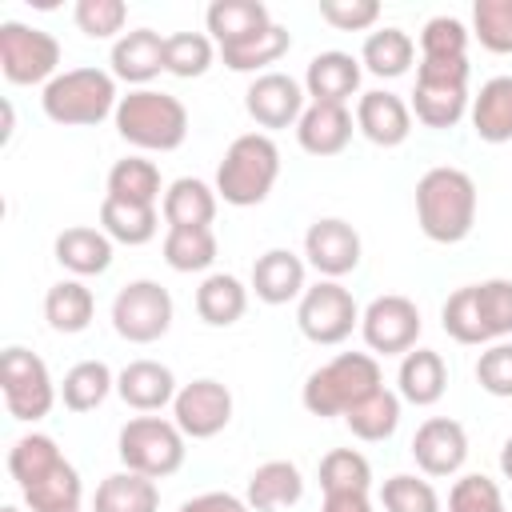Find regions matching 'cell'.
<instances>
[{
    "instance_id": "cell-55",
    "label": "cell",
    "mask_w": 512,
    "mask_h": 512,
    "mask_svg": "<svg viewBox=\"0 0 512 512\" xmlns=\"http://www.w3.org/2000/svg\"><path fill=\"white\" fill-rule=\"evenodd\" d=\"M0 512H20V508H16V504H4V508H0Z\"/></svg>"
},
{
    "instance_id": "cell-33",
    "label": "cell",
    "mask_w": 512,
    "mask_h": 512,
    "mask_svg": "<svg viewBox=\"0 0 512 512\" xmlns=\"http://www.w3.org/2000/svg\"><path fill=\"white\" fill-rule=\"evenodd\" d=\"M412 56H416V44L404 28H376V32H368V40L360 48V64L380 80L404 76L412 68Z\"/></svg>"
},
{
    "instance_id": "cell-49",
    "label": "cell",
    "mask_w": 512,
    "mask_h": 512,
    "mask_svg": "<svg viewBox=\"0 0 512 512\" xmlns=\"http://www.w3.org/2000/svg\"><path fill=\"white\" fill-rule=\"evenodd\" d=\"M448 512H504V496L496 488V480L472 472V476H460L448 492Z\"/></svg>"
},
{
    "instance_id": "cell-23",
    "label": "cell",
    "mask_w": 512,
    "mask_h": 512,
    "mask_svg": "<svg viewBox=\"0 0 512 512\" xmlns=\"http://www.w3.org/2000/svg\"><path fill=\"white\" fill-rule=\"evenodd\" d=\"M304 496V476L292 460H268L248 476V508L252 512H288Z\"/></svg>"
},
{
    "instance_id": "cell-48",
    "label": "cell",
    "mask_w": 512,
    "mask_h": 512,
    "mask_svg": "<svg viewBox=\"0 0 512 512\" xmlns=\"http://www.w3.org/2000/svg\"><path fill=\"white\" fill-rule=\"evenodd\" d=\"M72 20H76V28H80L88 40H108V36L124 32L128 4H124V0H80V4L72 8Z\"/></svg>"
},
{
    "instance_id": "cell-22",
    "label": "cell",
    "mask_w": 512,
    "mask_h": 512,
    "mask_svg": "<svg viewBox=\"0 0 512 512\" xmlns=\"http://www.w3.org/2000/svg\"><path fill=\"white\" fill-rule=\"evenodd\" d=\"M252 292L264 304H288L304 296V260L288 248H268L252 264Z\"/></svg>"
},
{
    "instance_id": "cell-24",
    "label": "cell",
    "mask_w": 512,
    "mask_h": 512,
    "mask_svg": "<svg viewBox=\"0 0 512 512\" xmlns=\"http://www.w3.org/2000/svg\"><path fill=\"white\" fill-rule=\"evenodd\" d=\"M164 72V36L152 28H132L112 44V76L128 84H148Z\"/></svg>"
},
{
    "instance_id": "cell-37",
    "label": "cell",
    "mask_w": 512,
    "mask_h": 512,
    "mask_svg": "<svg viewBox=\"0 0 512 512\" xmlns=\"http://www.w3.org/2000/svg\"><path fill=\"white\" fill-rule=\"evenodd\" d=\"M60 460H64V452H60L56 440L44 436V432H28V436H20V440L8 448V472H12V480H16L20 488L44 480Z\"/></svg>"
},
{
    "instance_id": "cell-18",
    "label": "cell",
    "mask_w": 512,
    "mask_h": 512,
    "mask_svg": "<svg viewBox=\"0 0 512 512\" xmlns=\"http://www.w3.org/2000/svg\"><path fill=\"white\" fill-rule=\"evenodd\" d=\"M272 24L276 20L268 16V8L260 0H212L208 12H204V28H208V36L220 52L236 48V44H248L252 36H260Z\"/></svg>"
},
{
    "instance_id": "cell-9",
    "label": "cell",
    "mask_w": 512,
    "mask_h": 512,
    "mask_svg": "<svg viewBox=\"0 0 512 512\" xmlns=\"http://www.w3.org/2000/svg\"><path fill=\"white\" fill-rule=\"evenodd\" d=\"M60 40L44 28L4 20L0 24V72L8 84H52L60 72Z\"/></svg>"
},
{
    "instance_id": "cell-26",
    "label": "cell",
    "mask_w": 512,
    "mask_h": 512,
    "mask_svg": "<svg viewBox=\"0 0 512 512\" xmlns=\"http://www.w3.org/2000/svg\"><path fill=\"white\" fill-rule=\"evenodd\" d=\"M52 252L60 260V268H68L72 276H100L112 264V240L104 228H84V224L64 228L56 236Z\"/></svg>"
},
{
    "instance_id": "cell-47",
    "label": "cell",
    "mask_w": 512,
    "mask_h": 512,
    "mask_svg": "<svg viewBox=\"0 0 512 512\" xmlns=\"http://www.w3.org/2000/svg\"><path fill=\"white\" fill-rule=\"evenodd\" d=\"M476 304H480V320L488 328V340H504L512 336V280L492 276L476 284Z\"/></svg>"
},
{
    "instance_id": "cell-34",
    "label": "cell",
    "mask_w": 512,
    "mask_h": 512,
    "mask_svg": "<svg viewBox=\"0 0 512 512\" xmlns=\"http://www.w3.org/2000/svg\"><path fill=\"white\" fill-rule=\"evenodd\" d=\"M116 388V376L104 360H80L64 372V384H60V400L68 412H92L108 400V392Z\"/></svg>"
},
{
    "instance_id": "cell-21",
    "label": "cell",
    "mask_w": 512,
    "mask_h": 512,
    "mask_svg": "<svg viewBox=\"0 0 512 512\" xmlns=\"http://www.w3.org/2000/svg\"><path fill=\"white\" fill-rule=\"evenodd\" d=\"M296 140L308 156H336L352 140V112L348 104H308L296 120Z\"/></svg>"
},
{
    "instance_id": "cell-51",
    "label": "cell",
    "mask_w": 512,
    "mask_h": 512,
    "mask_svg": "<svg viewBox=\"0 0 512 512\" xmlns=\"http://www.w3.org/2000/svg\"><path fill=\"white\" fill-rule=\"evenodd\" d=\"M320 20H328L340 32H364L380 20L376 0H320Z\"/></svg>"
},
{
    "instance_id": "cell-31",
    "label": "cell",
    "mask_w": 512,
    "mask_h": 512,
    "mask_svg": "<svg viewBox=\"0 0 512 512\" xmlns=\"http://www.w3.org/2000/svg\"><path fill=\"white\" fill-rule=\"evenodd\" d=\"M92 316H96V296L80 280H60V284L48 288V296H44V320H48L52 332H64V336L84 332L92 324Z\"/></svg>"
},
{
    "instance_id": "cell-14",
    "label": "cell",
    "mask_w": 512,
    "mask_h": 512,
    "mask_svg": "<svg viewBox=\"0 0 512 512\" xmlns=\"http://www.w3.org/2000/svg\"><path fill=\"white\" fill-rule=\"evenodd\" d=\"M304 96L308 92L288 72H260L244 92V108L260 128L276 132V128H288L304 116V108H308Z\"/></svg>"
},
{
    "instance_id": "cell-15",
    "label": "cell",
    "mask_w": 512,
    "mask_h": 512,
    "mask_svg": "<svg viewBox=\"0 0 512 512\" xmlns=\"http://www.w3.org/2000/svg\"><path fill=\"white\" fill-rule=\"evenodd\" d=\"M412 460L424 476H456L468 460V432L452 416H432L412 436Z\"/></svg>"
},
{
    "instance_id": "cell-5",
    "label": "cell",
    "mask_w": 512,
    "mask_h": 512,
    "mask_svg": "<svg viewBox=\"0 0 512 512\" xmlns=\"http://www.w3.org/2000/svg\"><path fill=\"white\" fill-rule=\"evenodd\" d=\"M380 384V364L368 352H340L328 364H320L308 380H304V408L312 416H344L348 408H356L364 396H372Z\"/></svg>"
},
{
    "instance_id": "cell-54",
    "label": "cell",
    "mask_w": 512,
    "mask_h": 512,
    "mask_svg": "<svg viewBox=\"0 0 512 512\" xmlns=\"http://www.w3.org/2000/svg\"><path fill=\"white\" fill-rule=\"evenodd\" d=\"M500 472L512 480V436L504 440V448H500Z\"/></svg>"
},
{
    "instance_id": "cell-7",
    "label": "cell",
    "mask_w": 512,
    "mask_h": 512,
    "mask_svg": "<svg viewBox=\"0 0 512 512\" xmlns=\"http://www.w3.org/2000/svg\"><path fill=\"white\" fill-rule=\"evenodd\" d=\"M412 112L424 128H456L468 112V56L464 60H420Z\"/></svg>"
},
{
    "instance_id": "cell-41",
    "label": "cell",
    "mask_w": 512,
    "mask_h": 512,
    "mask_svg": "<svg viewBox=\"0 0 512 512\" xmlns=\"http://www.w3.org/2000/svg\"><path fill=\"white\" fill-rule=\"evenodd\" d=\"M288 48H292L288 28H284V24H272V28H264L260 36H252L248 44L224 48V52H220V60H224L232 72H260V68L276 64V60H280Z\"/></svg>"
},
{
    "instance_id": "cell-30",
    "label": "cell",
    "mask_w": 512,
    "mask_h": 512,
    "mask_svg": "<svg viewBox=\"0 0 512 512\" xmlns=\"http://www.w3.org/2000/svg\"><path fill=\"white\" fill-rule=\"evenodd\" d=\"M244 308H248V288L236 276L212 272V276L200 280V288H196V316L204 324L228 328V324H236L244 316Z\"/></svg>"
},
{
    "instance_id": "cell-2",
    "label": "cell",
    "mask_w": 512,
    "mask_h": 512,
    "mask_svg": "<svg viewBox=\"0 0 512 512\" xmlns=\"http://www.w3.org/2000/svg\"><path fill=\"white\" fill-rule=\"evenodd\" d=\"M116 132L140 152H176L188 136V108L156 88H136L116 104Z\"/></svg>"
},
{
    "instance_id": "cell-28",
    "label": "cell",
    "mask_w": 512,
    "mask_h": 512,
    "mask_svg": "<svg viewBox=\"0 0 512 512\" xmlns=\"http://www.w3.org/2000/svg\"><path fill=\"white\" fill-rule=\"evenodd\" d=\"M472 132L484 144L512 140V76H492L480 84V96L472 100Z\"/></svg>"
},
{
    "instance_id": "cell-29",
    "label": "cell",
    "mask_w": 512,
    "mask_h": 512,
    "mask_svg": "<svg viewBox=\"0 0 512 512\" xmlns=\"http://www.w3.org/2000/svg\"><path fill=\"white\" fill-rule=\"evenodd\" d=\"M160 508V488L156 480L140 472H112L100 480L92 496V512H156Z\"/></svg>"
},
{
    "instance_id": "cell-35",
    "label": "cell",
    "mask_w": 512,
    "mask_h": 512,
    "mask_svg": "<svg viewBox=\"0 0 512 512\" xmlns=\"http://www.w3.org/2000/svg\"><path fill=\"white\" fill-rule=\"evenodd\" d=\"M344 424L356 440H368V444L388 440L400 428V396L388 388H376L372 396H364L356 408L344 412Z\"/></svg>"
},
{
    "instance_id": "cell-43",
    "label": "cell",
    "mask_w": 512,
    "mask_h": 512,
    "mask_svg": "<svg viewBox=\"0 0 512 512\" xmlns=\"http://www.w3.org/2000/svg\"><path fill=\"white\" fill-rule=\"evenodd\" d=\"M320 488H324V496H336V492H368L372 488V464L356 448H332L320 460Z\"/></svg>"
},
{
    "instance_id": "cell-42",
    "label": "cell",
    "mask_w": 512,
    "mask_h": 512,
    "mask_svg": "<svg viewBox=\"0 0 512 512\" xmlns=\"http://www.w3.org/2000/svg\"><path fill=\"white\" fill-rule=\"evenodd\" d=\"M440 324H444V332H448L456 344H492V340H488V328H484V320H480L476 284H464V288H456V292L444 300Z\"/></svg>"
},
{
    "instance_id": "cell-8",
    "label": "cell",
    "mask_w": 512,
    "mask_h": 512,
    "mask_svg": "<svg viewBox=\"0 0 512 512\" xmlns=\"http://www.w3.org/2000/svg\"><path fill=\"white\" fill-rule=\"evenodd\" d=\"M0 392H4L8 416L24 420V424L44 420L52 412V404H56V388H52L48 364L36 352L20 348V344L4 348V356H0Z\"/></svg>"
},
{
    "instance_id": "cell-19",
    "label": "cell",
    "mask_w": 512,
    "mask_h": 512,
    "mask_svg": "<svg viewBox=\"0 0 512 512\" xmlns=\"http://www.w3.org/2000/svg\"><path fill=\"white\" fill-rule=\"evenodd\" d=\"M360 88V60L352 52H316L304 72V92L312 104H348Z\"/></svg>"
},
{
    "instance_id": "cell-13",
    "label": "cell",
    "mask_w": 512,
    "mask_h": 512,
    "mask_svg": "<svg viewBox=\"0 0 512 512\" xmlns=\"http://www.w3.org/2000/svg\"><path fill=\"white\" fill-rule=\"evenodd\" d=\"M172 420L192 440H212L232 420V392L220 380H192L172 400Z\"/></svg>"
},
{
    "instance_id": "cell-17",
    "label": "cell",
    "mask_w": 512,
    "mask_h": 512,
    "mask_svg": "<svg viewBox=\"0 0 512 512\" xmlns=\"http://www.w3.org/2000/svg\"><path fill=\"white\" fill-rule=\"evenodd\" d=\"M356 128L376 144V148H400L412 132V108L384 88H372L356 100Z\"/></svg>"
},
{
    "instance_id": "cell-52",
    "label": "cell",
    "mask_w": 512,
    "mask_h": 512,
    "mask_svg": "<svg viewBox=\"0 0 512 512\" xmlns=\"http://www.w3.org/2000/svg\"><path fill=\"white\" fill-rule=\"evenodd\" d=\"M180 512H252V508H248V500H240L232 492H200V496L184 500Z\"/></svg>"
},
{
    "instance_id": "cell-39",
    "label": "cell",
    "mask_w": 512,
    "mask_h": 512,
    "mask_svg": "<svg viewBox=\"0 0 512 512\" xmlns=\"http://www.w3.org/2000/svg\"><path fill=\"white\" fill-rule=\"evenodd\" d=\"M20 496H24V504L32 508V512H56V508H80V496H84V484H80V472L68 464V460H60L44 480H36V484H28V488H20Z\"/></svg>"
},
{
    "instance_id": "cell-45",
    "label": "cell",
    "mask_w": 512,
    "mask_h": 512,
    "mask_svg": "<svg viewBox=\"0 0 512 512\" xmlns=\"http://www.w3.org/2000/svg\"><path fill=\"white\" fill-rule=\"evenodd\" d=\"M380 504H384V512H440L436 488L420 476H408V472H396L384 480Z\"/></svg>"
},
{
    "instance_id": "cell-53",
    "label": "cell",
    "mask_w": 512,
    "mask_h": 512,
    "mask_svg": "<svg viewBox=\"0 0 512 512\" xmlns=\"http://www.w3.org/2000/svg\"><path fill=\"white\" fill-rule=\"evenodd\" d=\"M324 512H372V504H368V492H336V496H324Z\"/></svg>"
},
{
    "instance_id": "cell-12",
    "label": "cell",
    "mask_w": 512,
    "mask_h": 512,
    "mask_svg": "<svg viewBox=\"0 0 512 512\" xmlns=\"http://www.w3.org/2000/svg\"><path fill=\"white\" fill-rule=\"evenodd\" d=\"M360 332L364 344L380 356H404L416 348L420 340V308L408 296H376L364 312H360Z\"/></svg>"
},
{
    "instance_id": "cell-4",
    "label": "cell",
    "mask_w": 512,
    "mask_h": 512,
    "mask_svg": "<svg viewBox=\"0 0 512 512\" xmlns=\"http://www.w3.org/2000/svg\"><path fill=\"white\" fill-rule=\"evenodd\" d=\"M116 76L100 68H68L52 84H44L40 108L52 124L64 128H92L104 116H116Z\"/></svg>"
},
{
    "instance_id": "cell-16",
    "label": "cell",
    "mask_w": 512,
    "mask_h": 512,
    "mask_svg": "<svg viewBox=\"0 0 512 512\" xmlns=\"http://www.w3.org/2000/svg\"><path fill=\"white\" fill-rule=\"evenodd\" d=\"M304 256L324 280H340L360 264V232L340 216H324L304 232Z\"/></svg>"
},
{
    "instance_id": "cell-27",
    "label": "cell",
    "mask_w": 512,
    "mask_h": 512,
    "mask_svg": "<svg viewBox=\"0 0 512 512\" xmlns=\"http://www.w3.org/2000/svg\"><path fill=\"white\" fill-rule=\"evenodd\" d=\"M160 212L168 220V228H212L216 220V188H208L196 176H180L168 184Z\"/></svg>"
},
{
    "instance_id": "cell-11",
    "label": "cell",
    "mask_w": 512,
    "mask_h": 512,
    "mask_svg": "<svg viewBox=\"0 0 512 512\" xmlns=\"http://www.w3.org/2000/svg\"><path fill=\"white\" fill-rule=\"evenodd\" d=\"M296 324L312 344H340L360 324V308L340 280H316L296 304Z\"/></svg>"
},
{
    "instance_id": "cell-20",
    "label": "cell",
    "mask_w": 512,
    "mask_h": 512,
    "mask_svg": "<svg viewBox=\"0 0 512 512\" xmlns=\"http://www.w3.org/2000/svg\"><path fill=\"white\" fill-rule=\"evenodd\" d=\"M116 392L136 412H160L164 404L176 400L180 388H176V376H172L168 364H160V360H132V364L120 368Z\"/></svg>"
},
{
    "instance_id": "cell-50",
    "label": "cell",
    "mask_w": 512,
    "mask_h": 512,
    "mask_svg": "<svg viewBox=\"0 0 512 512\" xmlns=\"http://www.w3.org/2000/svg\"><path fill=\"white\" fill-rule=\"evenodd\" d=\"M476 384L488 396L512 400V344L508 340H496V344H488L480 352V360H476Z\"/></svg>"
},
{
    "instance_id": "cell-46",
    "label": "cell",
    "mask_w": 512,
    "mask_h": 512,
    "mask_svg": "<svg viewBox=\"0 0 512 512\" xmlns=\"http://www.w3.org/2000/svg\"><path fill=\"white\" fill-rule=\"evenodd\" d=\"M468 36L472 32L456 16H432L420 28V60H464Z\"/></svg>"
},
{
    "instance_id": "cell-25",
    "label": "cell",
    "mask_w": 512,
    "mask_h": 512,
    "mask_svg": "<svg viewBox=\"0 0 512 512\" xmlns=\"http://www.w3.org/2000/svg\"><path fill=\"white\" fill-rule=\"evenodd\" d=\"M396 384H400V400L416 404V408H432L444 388H448V368H444V356L432 352V348H412L404 352L400 360V372H396Z\"/></svg>"
},
{
    "instance_id": "cell-6",
    "label": "cell",
    "mask_w": 512,
    "mask_h": 512,
    "mask_svg": "<svg viewBox=\"0 0 512 512\" xmlns=\"http://www.w3.org/2000/svg\"><path fill=\"white\" fill-rule=\"evenodd\" d=\"M184 432L176 428V420H160V416H132L120 436H116V452L120 464L128 472H140L148 480H164L172 472H180L184 464Z\"/></svg>"
},
{
    "instance_id": "cell-10",
    "label": "cell",
    "mask_w": 512,
    "mask_h": 512,
    "mask_svg": "<svg viewBox=\"0 0 512 512\" xmlns=\"http://www.w3.org/2000/svg\"><path fill=\"white\" fill-rule=\"evenodd\" d=\"M112 328L128 344H152L172 328V296L156 280H128L112 300Z\"/></svg>"
},
{
    "instance_id": "cell-1",
    "label": "cell",
    "mask_w": 512,
    "mask_h": 512,
    "mask_svg": "<svg viewBox=\"0 0 512 512\" xmlns=\"http://www.w3.org/2000/svg\"><path fill=\"white\" fill-rule=\"evenodd\" d=\"M416 220L436 244H460L476 224V184L468 172L440 164L416 180Z\"/></svg>"
},
{
    "instance_id": "cell-32",
    "label": "cell",
    "mask_w": 512,
    "mask_h": 512,
    "mask_svg": "<svg viewBox=\"0 0 512 512\" xmlns=\"http://www.w3.org/2000/svg\"><path fill=\"white\" fill-rule=\"evenodd\" d=\"M100 228L108 232L112 244H128V248H140L156 236L160 228V216L152 204H124V200H112L104 196L100 200Z\"/></svg>"
},
{
    "instance_id": "cell-38",
    "label": "cell",
    "mask_w": 512,
    "mask_h": 512,
    "mask_svg": "<svg viewBox=\"0 0 512 512\" xmlns=\"http://www.w3.org/2000/svg\"><path fill=\"white\" fill-rule=\"evenodd\" d=\"M164 264L172 272H204L216 264V232L212 228H168Z\"/></svg>"
},
{
    "instance_id": "cell-36",
    "label": "cell",
    "mask_w": 512,
    "mask_h": 512,
    "mask_svg": "<svg viewBox=\"0 0 512 512\" xmlns=\"http://www.w3.org/2000/svg\"><path fill=\"white\" fill-rule=\"evenodd\" d=\"M108 196L124 204H152L160 200V168L144 156H124L108 168Z\"/></svg>"
},
{
    "instance_id": "cell-40",
    "label": "cell",
    "mask_w": 512,
    "mask_h": 512,
    "mask_svg": "<svg viewBox=\"0 0 512 512\" xmlns=\"http://www.w3.org/2000/svg\"><path fill=\"white\" fill-rule=\"evenodd\" d=\"M212 56H216V44L204 32H172V36H164V72H172L180 80L204 76L212 68Z\"/></svg>"
},
{
    "instance_id": "cell-56",
    "label": "cell",
    "mask_w": 512,
    "mask_h": 512,
    "mask_svg": "<svg viewBox=\"0 0 512 512\" xmlns=\"http://www.w3.org/2000/svg\"><path fill=\"white\" fill-rule=\"evenodd\" d=\"M56 512H80V508H56Z\"/></svg>"
},
{
    "instance_id": "cell-44",
    "label": "cell",
    "mask_w": 512,
    "mask_h": 512,
    "mask_svg": "<svg viewBox=\"0 0 512 512\" xmlns=\"http://www.w3.org/2000/svg\"><path fill=\"white\" fill-rule=\"evenodd\" d=\"M472 36L480 48L508 56L512 52V0H476L472 4Z\"/></svg>"
},
{
    "instance_id": "cell-3",
    "label": "cell",
    "mask_w": 512,
    "mask_h": 512,
    "mask_svg": "<svg viewBox=\"0 0 512 512\" xmlns=\"http://www.w3.org/2000/svg\"><path fill=\"white\" fill-rule=\"evenodd\" d=\"M280 176V148L268 132H244L228 144L220 168H216V196L232 208H252L268 200L272 184Z\"/></svg>"
}]
</instances>
